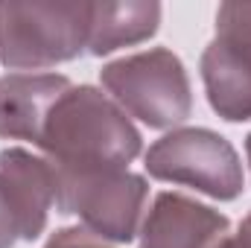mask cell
Wrapping results in <instances>:
<instances>
[{"label": "cell", "instance_id": "cell-8", "mask_svg": "<svg viewBox=\"0 0 251 248\" xmlns=\"http://www.w3.org/2000/svg\"><path fill=\"white\" fill-rule=\"evenodd\" d=\"M228 219L181 193H161L143 219L140 248H219L228 240Z\"/></svg>", "mask_w": 251, "mask_h": 248}, {"label": "cell", "instance_id": "cell-7", "mask_svg": "<svg viewBox=\"0 0 251 248\" xmlns=\"http://www.w3.org/2000/svg\"><path fill=\"white\" fill-rule=\"evenodd\" d=\"M0 190L21 240H35L56 204V170L24 149L0 152Z\"/></svg>", "mask_w": 251, "mask_h": 248}, {"label": "cell", "instance_id": "cell-12", "mask_svg": "<svg viewBox=\"0 0 251 248\" xmlns=\"http://www.w3.org/2000/svg\"><path fill=\"white\" fill-rule=\"evenodd\" d=\"M18 240V228H15V219L9 213V204L3 198V190H0V248H12Z\"/></svg>", "mask_w": 251, "mask_h": 248}, {"label": "cell", "instance_id": "cell-4", "mask_svg": "<svg viewBox=\"0 0 251 248\" xmlns=\"http://www.w3.org/2000/svg\"><path fill=\"white\" fill-rule=\"evenodd\" d=\"M102 85L128 114L152 128L181 123L193 108L187 70L170 50H149L105 64Z\"/></svg>", "mask_w": 251, "mask_h": 248}, {"label": "cell", "instance_id": "cell-13", "mask_svg": "<svg viewBox=\"0 0 251 248\" xmlns=\"http://www.w3.org/2000/svg\"><path fill=\"white\" fill-rule=\"evenodd\" d=\"M246 152H249V164H251V134H249V140H246Z\"/></svg>", "mask_w": 251, "mask_h": 248}, {"label": "cell", "instance_id": "cell-2", "mask_svg": "<svg viewBox=\"0 0 251 248\" xmlns=\"http://www.w3.org/2000/svg\"><path fill=\"white\" fill-rule=\"evenodd\" d=\"M56 207L79 216L100 240L128 243L140 228L149 187L123 167H56Z\"/></svg>", "mask_w": 251, "mask_h": 248}, {"label": "cell", "instance_id": "cell-9", "mask_svg": "<svg viewBox=\"0 0 251 248\" xmlns=\"http://www.w3.org/2000/svg\"><path fill=\"white\" fill-rule=\"evenodd\" d=\"M70 91L67 76L9 73L0 79V137L41 143L53 105Z\"/></svg>", "mask_w": 251, "mask_h": 248}, {"label": "cell", "instance_id": "cell-5", "mask_svg": "<svg viewBox=\"0 0 251 248\" xmlns=\"http://www.w3.org/2000/svg\"><path fill=\"white\" fill-rule=\"evenodd\" d=\"M146 170L152 178L196 187L219 201L243 193V164L234 146L207 128H178L161 137L146 152Z\"/></svg>", "mask_w": 251, "mask_h": 248}, {"label": "cell", "instance_id": "cell-14", "mask_svg": "<svg viewBox=\"0 0 251 248\" xmlns=\"http://www.w3.org/2000/svg\"><path fill=\"white\" fill-rule=\"evenodd\" d=\"M225 243H228V240H225ZM225 243H222V246H219V248H228V246H225Z\"/></svg>", "mask_w": 251, "mask_h": 248}, {"label": "cell", "instance_id": "cell-6", "mask_svg": "<svg viewBox=\"0 0 251 248\" xmlns=\"http://www.w3.org/2000/svg\"><path fill=\"white\" fill-rule=\"evenodd\" d=\"M201 79L219 117L251 120V3L219 6L216 38L201 56Z\"/></svg>", "mask_w": 251, "mask_h": 248}, {"label": "cell", "instance_id": "cell-11", "mask_svg": "<svg viewBox=\"0 0 251 248\" xmlns=\"http://www.w3.org/2000/svg\"><path fill=\"white\" fill-rule=\"evenodd\" d=\"M44 248H108V246L85 228H62L50 237V243Z\"/></svg>", "mask_w": 251, "mask_h": 248}, {"label": "cell", "instance_id": "cell-1", "mask_svg": "<svg viewBox=\"0 0 251 248\" xmlns=\"http://www.w3.org/2000/svg\"><path fill=\"white\" fill-rule=\"evenodd\" d=\"M56 167H123L140 152V134L97 88H73L53 105L41 143Z\"/></svg>", "mask_w": 251, "mask_h": 248}, {"label": "cell", "instance_id": "cell-10", "mask_svg": "<svg viewBox=\"0 0 251 248\" xmlns=\"http://www.w3.org/2000/svg\"><path fill=\"white\" fill-rule=\"evenodd\" d=\"M161 24L158 3H91L88 53L105 56L117 47L146 41Z\"/></svg>", "mask_w": 251, "mask_h": 248}, {"label": "cell", "instance_id": "cell-3", "mask_svg": "<svg viewBox=\"0 0 251 248\" xmlns=\"http://www.w3.org/2000/svg\"><path fill=\"white\" fill-rule=\"evenodd\" d=\"M91 3H0V62L50 67L88 50Z\"/></svg>", "mask_w": 251, "mask_h": 248}]
</instances>
